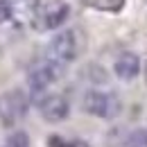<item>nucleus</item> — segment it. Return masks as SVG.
<instances>
[{
	"mask_svg": "<svg viewBox=\"0 0 147 147\" xmlns=\"http://www.w3.org/2000/svg\"><path fill=\"white\" fill-rule=\"evenodd\" d=\"M5 147H32L27 131H23V129L11 131V134L7 136V143H5Z\"/></svg>",
	"mask_w": 147,
	"mask_h": 147,
	"instance_id": "9",
	"label": "nucleus"
},
{
	"mask_svg": "<svg viewBox=\"0 0 147 147\" xmlns=\"http://www.w3.org/2000/svg\"><path fill=\"white\" fill-rule=\"evenodd\" d=\"M82 107H84V111L88 115H93V118H104V120L115 118L120 113V109H122L120 97L115 93L100 91V88H91V91L84 93Z\"/></svg>",
	"mask_w": 147,
	"mask_h": 147,
	"instance_id": "1",
	"label": "nucleus"
},
{
	"mask_svg": "<svg viewBox=\"0 0 147 147\" xmlns=\"http://www.w3.org/2000/svg\"><path fill=\"white\" fill-rule=\"evenodd\" d=\"M14 16V7L9 0H0V25H5L7 20Z\"/></svg>",
	"mask_w": 147,
	"mask_h": 147,
	"instance_id": "11",
	"label": "nucleus"
},
{
	"mask_svg": "<svg viewBox=\"0 0 147 147\" xmlns=\"http://www.w3.org/2000/svg\"><path fill=\"white\" fill-rule=\"evenodd\" d=\"M23 2H25L27 7H36V5H38V0H23Z\"/></svg>",
	"mask_w": 147,
	"mask_h": 147,
	"instance_id": "12",
	"label": "nucleus"
},
{
	"mask_svg": "<svg viewBox=\"0 0 147 147\" xmlns=\"http://www.w3.org/2000/svg\"><path fill=\"white\" fill-rule=\"evenodd\" d=\"M127 147H147V129H134L127 136Z\"/></svg>",
	"mask_w": 147,
	"mask_h": 147,
	"instance_id": "10",
	"label": "nucleus"
},
{
	"mask_svg": "<svg viewBox=\"0 0 147 147\" xmlns=\"http://www.w3.org/2000/svg\"><path fill=\"white\" fill-rule=\"evenodd\" d=\"M88 9L104 11V14H120L127 7V0H82Z\"/></svg>",
	"mask_w": 147,
	"mask_h": 147,
	"instance_id": "8",
	"label": "nucleus"
},
{
	"mask_svg": "<svg viewBox=\"0 0 147 147\" xmlns=\"http://www.w3.org/2000/svg\"><path fill=\"white\" fill-rule=\"evenodd\" d=\"M79 55V41L73 30H61L50 41V59L59 63H70Z\"/></svg>",
	"mask_w": 147,
	"mask_h": 147,
	"instance_id": "3",
	"label": "nucleus"
},
{
	"mask_svg": "<svg viewBox=\"0 0 147 147\" xmlns=\"http://www.w3.org/2000/svg\"><path fill=\"white\" fill-rule=\"evenodd\" d=\"M38 111H41L45 122L57 125V122H63L70 115V102L59 93H50V95L38 97Z\"/></svg>",
	"mask_w": 147,
	"mask_h": 147,
	"instance_id": "4",
	"label": "nucleus"
},
{
	"mask_svg": "<svg viewBox=\"0 0 147 147\" xmlns=\"http://www.w3.org/2000/svg\"><path fill=\"white\" fill-rule=\"evenodd\" d=\"M63 68L66 63H59L55 59H48L43 63H38L36 68H32L30 75H27V86H30V93L32 95H43L55 82H59V77L63 75Z\"/></svg>",
	"mask_w": 147,
	"mask_h": 147,
	"instance_id": "2",
	"label": "nucleus"
},
{
	"mask_svg": "<svg viewBox=\"0 0 147 147\" xmlns=\"http://www.w3.org/2000/svg\"><path fill=\"white\" fill-rule=\"evenodd\" d=\"M68 16H70V5L63 0H55L43 7V11L38 16V25L43 30H59L68 20Z\"/></svg>",
	"mask_w": 147,
	"mask_h": 147,
	"instance_id": "6",
	"label": "nucleus"
},
{
	"mask_svg": "<svg viewBox=\"0 0 147 147\" xmlns=\"http://www.w3.org/2000/svg\"><path fill=\"white\" fill-rule=\"evenodd\" d=\"M113 73L118 75L120 79H125V82L138 77V73H140V57L136 52H122V55H118L115 61H113Z\"/></svg>",
	"mask_w": 147,
	"mask_h": 147,
	"instance_id": "7",
	"label": "nucleus"
},
{
	"mask_svg": "<svg viewBox=\"0 0 147 147\" xmlns=\"http://www.w3.org/2000/svg\"><path fill=\"white\" fill-rule=\"evenodd\" d=\"M2 109H5V115H7V125H14V122L23 120L27 115V109H30L27 93L23 88H11L2 100Z\"/></svg>",
	"mask_w": 147,
	"mask_h": 147,
	"instance_id": "5",
	"label": "nucleus"
}]
</instances>
